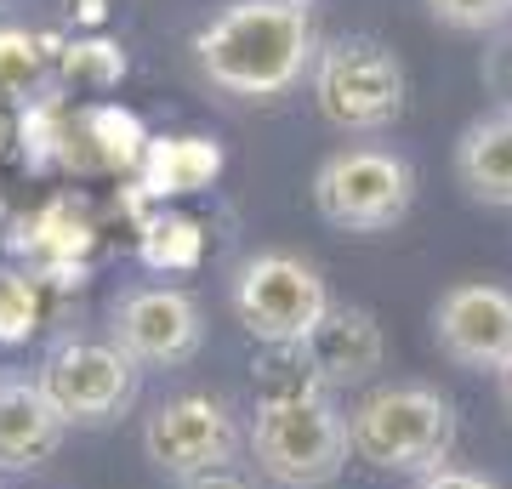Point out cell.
<instances>
[{
	"mask_svg": "<svg viewBox=\"0 0 512 489\" xmlns=\"http://www.w3.org/2000/svg\"><path fill=\"white\" fill-rule=\"evenodd\" d=\"M194 57L217 91L245 97V103H268V97H285L291 86H302V74H313L319 35H313L308 6L234 0L194 35Z\"/></svg>",
	"mask_w": 512,
	"mask_h": 489,
	"instance_id": "obj_1",
	"label": "cell"
},
{
	"mask_svg": "<svg viewBox=\"0 0 512 489\" xmlns=\"http://www.w3.org/2000/svg\"><path fill=\"white\" fill-rule=\"evenodd\" d=\"M251 467L274 489H330L348 472V410L325 387H296L256 399V416L245 427Z\"/></svg>",
	"mask_w": 512,
	"mask_h": 489,
	"instance_id": "obj_2",
	"label": "cell"
},
{
	"mask_svg": "<svg viewBox=\"0 0 512 489\" xmlns=\"http://www.w3.org/2000/svg\"><path fill=\"white\" fill-rule=\"evenodd\" d=\"M348 450L353 461H365L376 472L421 478V472L444 467L456 450V404L421 381L370 387L348 410Z\"/></svg>",
	"mask_w": 512,
	"mask_h": 489,
	"instance_id": "obj_3",
	"label": "cell"
},
{
	"mask_svg": "<svg viewBox=\"0 0 512 489\" xmlns=\"http://www.w3.org/2000/svg\"><path fill=\"white\" fill-rule=\"evenodd\" d=\"M228 302H234V319L245 325V336L262 347H302L313 336V325L336 308L325 273L296 251L245 256L234 268Z\"/></svg>",
	"mask_w": 512,
	"mask_h": 489,
	"instance_id": "obj_4",
	"label": "cell"
},
{
	"mask_svg": "<svg viewBox=\"0 0 512 489\" xmlns=\"http://www.w3.org/2000/svg\"><path fill=\"white\" fill-rule=\"evenodd\" d=\"M313 103L325 114V126L370 137L387 131L404 114V63L370 35H342L325 40L313 57Z\"/></svg>",
	"mask_w": 512,
	"mask_h": 489,
	"instance_id": "obj_5",
	"label": "cell"
},
{
	"mask_svg": "<svg viewBox=\"0 0 512 489\" xmlns=\"http://www.w3.org/2000/svg\"><path fill=\"white\" fill-rule=\"evenodd\" d=\"M313 211L342 234H387L416 205V165L393 148H336L313 171Z\"/></svg>",
	"mask_w": 512,
	"mask_h": 489,
	"instance_id": "obj_6",
	"label": "cell"
},
{
	"mask_svg": "<svg viewBox=\"0 0 512 489\" xmlns=\"http://www.w3.org/2000/svg\"><path fill=\"white\" fill-rule=\"evenodd\" d=\"M143 455L160 478L183 484V478L245 461V421L217 393H177L143 416Z\"/></svg>",
	"mask_w": 512,
	"mask_h": 489,
	"instance_id": "obj_7",
	"label": "cell"
},
{
	"mask_svg": "<svg viewBox=\"0 0 512 489\" xmlns=\"http://www.w3.org/2000/svg\"><path fill=\"white\" fill-rule=\"evenodd\" d=\"M35 381L63 416V427H114L120 416H131V404L143 393V370L109 336L52 347L46 364L35 370Z\"/></svg>",
	"mask_w": 512,
	"mask_h": 489,
	"instance_id": "obj_8",
	"label": "cell"
},
{
	"mask_svg": "<svg viewBox=\"0 0 512 489\" xmlns=\"http://www.w3.org/2000/svg\"><path fill=\"white\" fill-rule=\"evenodd\" d=\"M109 342L137 370H183L205 347V313L183 285H131L109 308Z\"/></svg>",
	"mask_w": 512,
	"mask_h": 489,
	"instance_id": "obj_9",
	"label": "cell"
},
{
	"mask_svg": "<svg viewBox=\"0 0 512 489\" xmlns=\"http://www.w3.org/2000/svg\"><path fill=\"white\" fill-rule=\"evenodd\" d=\"M433 342L450 364L501 376L512 364V290L495 279H461L433 302Z\"/></svg>",
	"mask_w": 512,
	"mask_h": 489,
	"instance_id": "obj_10",
	"label": "cell"
},
{
	"mask_svg": "<svg viewBox=\"0 0 512 489\" xmlns=\"http://www.w3.org/2000/svg\"><path fill=\"white\" fill-rule=\"evenodd\" d=\"M296 353L325 393H348V387H365L387 364V336L370 308H330Z\"/></svg>",
	"mask_w": 512,
	"mask_h": 489,
	"instance_id": "obj_11",
	"label": "cell"
},
{
	"mask_svg": "<svg viewBox=\"0 0 512 489\" xmlns=\"http://www.w3.org/2000/svg\"><path fill=\"white\" fill-rule=\"evenodd\" d=\"M63 416L35 376H0V472H40L63 450Z\"/></svg>",
	"mask_w": 512,
	"mask_h": 489,
	"instance_id": "obj_12",
	"label": "cell"
},
{
	"mask_svg": "<svg viewBox=\"0 0 512 489\" xmlns=\"http://www.w3.org/2000/svg\"><path fill=\"white\" fill-rule=\"evenodd\" d=\"M456 182L461 194L495 211H512V114L490 109L456 137Z\"/></svg>",
	"mask_w": 512,
	"mask_h": 489,
	"instance_id": "obj_13",
	"label": "cell"
},
{
	"mask_svg": "<svg viewBox=\"0 0 512 489\" xmlns=\"http://www.w3.org/2000/svg\"><path fill=\"white\" fill-rule=\"evenodd\" d=\"M222 154L205 137H165L148 148V188L154 194H194L217 177Z\"/></svg>",
	"mask_w": 512,
	"mask_h": 489,
	"instance_id": "obj_14",
	"label": "cell"
},
{
	"mask_svg": "<svg viewBox=\"0 0 512 489\" xmlns=\"http://www.w3.org/2000/svg\"><path fill=\"white\" fill-rule=\"evenodd\" d=\"M46 74H52V52L29 29H6L0 23V97L6 103H29V97H40Z\"/></svg>",
	"mask_w": 512,
	"mask_h": 489,
	"instance_id": "obj_15",
	"label": "cell"
},
{
	"mask_svg": "<svg viewBox=\"0 0 512 489\" xmlns=\"http://www.w3.org/2000/svg\"><path fill=\"white\" fill-rule=\"evenodd\" d=\"M444 29H461V35H495L512 23V0H421Z\"/></svg>",
	"mask_w": 512,
	"mask_h": 489,
	"instance_id": "obj_16",
	"label": "cell"
},
{
	"mask_svg": "<svg viewBox=\"0 0 512 489\" xmlns=\"http://www.w3.org/2000/svg\"><path fill=\"white\" fill-rule=\"evenodd\" d=\"M63 74H80V80H92V86H114V80L126 74V57L114 52L109 40H74L69 57H63Z\"/></svg>",
	"mask_w": 512,
	"mask_h": 489,
	"instance_id": "obj_17",
	"label": "cell"
},
{
	"mask_svg": "<svg viewBox=\"0 0 512 489\" xmlns=\"http://www.w3.org/2000/svg\"><path fill=\"white\" fill-rule=\"evenodd\" d=\"M478 80H484V91L495 97V109L512 114V23L490 35V46H484V63H478Z\"/></svg>",
	"mask_w": 512,
	"mask_h": 489,
	"instance_id": "obj_18",
	"label": "cell"
},
{
	"mask_svg": "<svg viewBox=\"0 0 512 489\" xmlns=\"http://www.w3.org/2000/svg\"><path fill=\"white\" fill-rule=\"evenodd\" d=\"M35 319V290L18 273H0V336H23Z\"/></svg>",
	"mask_w": 512,
	"mask_h": 489,
	"instance_id": "obj_19",
	"label": "cell"
},
{
	"mask_svg": "<svg viewBox=\"0 0 512 489\" xmlns=\"http://www.w3.org/2000/svg\"><path fill=\"white\" fill-rule=\"evenodd\" d=\"M143 256L154 268H160V262L165 268H188V262H194V228H188V222H160L154 239L143 245Z\"/></svg>",
	"mask_w": 512,
	"mask_h": 489,
	"instance_id": "obj_20",
	"label": "cell"
},
{
	"mask_svg": "<svg viewBox=\"0 0 512 489\" xmlns=\"http://www.w3.org/2000/svg\"><path fill=\"white\" fill-rule=\"evenodd\" d=\"M416 489H501L495 478H484V472H473V467H433V472H421L416 478Z\"/></svg>",
	"mask_w": 512,
	"mask_h": 489,
	"instance_id": "obj_21",
	"label": "cell"
},
{
	"mask_svg": "<svg viewBox=\"0 0 512 489\" xmlns=\"http://www.w3.org/2000/svg\"><path fill=\"white\" fill-rule=\"evenodd\" d=\"M177 489H262V484H256V472L245 467V461H234V467L200 472V478H183Z\"/></svg>",
	"mask_w": 512,
	"mask_h": 489,
	"instance_id": "obj_22",
	"label": "cell"
},
{
	"mask_svg": "<svg viewBox=\"0 0 512 489\" xmlns=\"http://www.w3.org/2000/svg\"><path fill=\"white\" fill-rule=\"evenodd\" d=\"M495 393H501V416L512 421V364L501 370V376H495Z\"/></svg>",
	"mask_w": 512,
	"mask_h": 489,
	"instance_id": "obj_23",
	"label": "cell"
},
{
	"mask_svg": "<svg viewBox=\"0 0 512 489\" xmlns=\"http://www.w3.org/2000/svg\"><path fill=\"white\" fill-rule=\"evenodd\" d=\"M6 12H12V0H0V23H6Z\"/></svg>",
	"mask_w": 512,
	"mask_h": 489,
	"instance_id": "obj_24",
	"label": "cell"
},
{
	"mask_svg": "<svg viewBox=\"0 0 512 489\" xmlns=\"http://www.w3.org/2000/svg\"><path fill=\"white\" fill-rule=\"evenodd\" d=\"M291 6H313V0H291Z\"/></svg>",
	"mask_w": 512,
	"mask_h": 489,
	"instance_id": "obj_25",
	"label": "cell"
}]
</instances>
